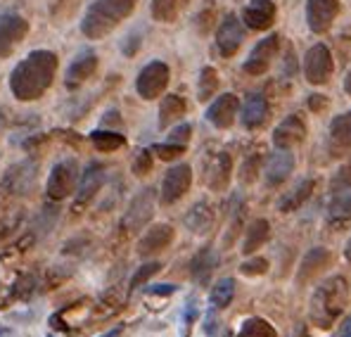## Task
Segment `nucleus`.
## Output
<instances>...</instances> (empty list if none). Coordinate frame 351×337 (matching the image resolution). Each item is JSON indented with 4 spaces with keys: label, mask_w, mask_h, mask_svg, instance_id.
I'll use <instances>...</instances> for the list:
<instances>
[{
    "label": "nucleus",
    "mask_w": 351,
    "mask_h": 337,
    "mask_svg": "<svg viewBox=\"0 0 351 337\" xmlns=\"http://www.w3.org/2000/svg\"><path fill=\"white\" fill-rule=\"evenodd\" d=\"M29 24L19 14H0V57H10L19 43L27 38Z\"/></svg>",
    "instance_id": "9d476101"
},
{
    "label": "nucleus",
    "mask_w": 351,
    "mask_h": 337,
    "mask_svg": "<svg viewBox=\"0 0 351 337\" xmlns=\"http://www.w3.org/2000/svg\"><path fill=\"white\" fill-rule=\"evenodd\" d=\"M169 76H171V71H169L167 62H162V60L149 62V65L143 67L141 74H138V79H136L138 95H141L143 100H154V97H159L164 91H167Z\"/></svg>",
    "instance_id": "20e7f679"
},
{
    "label": "nucleus",
    "mask_w": 351,
    "mask_h": 337,
    "mask_svg": "<svg viewBox=\"0 0 351 337\" xmlns=\"http://www.w3.org/2000/svg\"><path fill=\"white\" fill-rule=\"evenodd\" d=\"M22 219V214L19 216H12V219H5L3 224H0V240H3V237H8L10 233L14 231V226H17V221Z\"/></svg>",
    "instance_id": "79ce46f5"
},
{
    "label": "nucleus",
    "mask_w": 351,
    "mask_h": 337,
    "mask_svg": "<svg viewBox=\"0 0 351 337\" xmlns=\"http://www.w3.org/2000/svg\"><path fill=\"white\" fill-rule=\"evenodd\" d=\"M308 107H311L313 112H321L325 107V95H311V100H308Z\"/></svg>",
    "instance_id": "c03bdc74"
},
{
    "label": "nucleus",
    "mask_w": 351,
    "mask_h": 337,
    "mask_svg": "<svg viewBox=\"0 0 351 337\" xmlns=\"http://www.w3.org/2000/svg\"><path fill=\"white\" fill-rule=\"evenodd\" d=\"M271 235V224L266 219H256L254 224L247 228V235H245V242H242V252L245 254H254L263 242L268 240Z\"/></svg>",
    "instance_id": "c756f323"
},
{
    "label": "nucleus",
    "mask_w": 351,
    "mask_h": 337,
    "mask_svg": "<svg viewBox=\"0 0 351 337\" xmlns=\"http://www.w3.org/2000/svg\"><path fill=\"white\" fill-rule=\"evenodd\" d=\"M344 257H347V262L351 264V237L347 240V247H344Z\"/></svg>",
    "instance_id": "09e8293b"
},
{
    "label": "nucleus",
    "mask_w": 351,
    "mask_h": 337,
    "mask_svg": "<svg viewBox=\"0 0 351 337\" xmlns=\"http://www.w3.org/2000/svg\"><path fill=\"white\" fill-rule=\"evenodd\" d=\"M337 337H351V314L344 318V323H342V328H339V335Z\"/></svg>",
    "instance_id": "a18cd8bd"
},
{
    "label": "nucleus",
    "mask_w": 351,
    "mask_h": 337,
    "mask_svg": "<svg viewBox=\"0 0 351 337\" xmlns=\"http://www.w3.org/2000/svg\"><path fill=\"white\" fill-rule=\"evenodd\" d=\"M335 71L332 53L328 50V45L316 43L313 48H308L306 57H304V76L311 86H325L330 81Z\"/></svg>",
    "instance_id": "39448f33"
},
{
    "label": "nucleus",
    "mask_w": 351,
    "mask_h": 337,
    "mask_svg": "<svg viewBox=\"0 0 351 337\" xmlns=\"http://www.w3.org/2000/svg\"><path fill=\"white\" fill-rule=\"evenodd\" d=\"M256 167H259V157H252L250 162H245V167H242V181H254V174H256Z\"/></svg>",
    "instance_id": "a19ab883"
},
{
    "label": "nucleus",
    "mask_w": 351,
    "mask_h": 337,
    "mask_svg": "<svg viewBox=\"0 0 351 337\" xmlns=\"http://www.w3.org/2000/svg\"><path fill=\"white\" fill-rule=\"evenodd\" d=\"M216 264H219V257H216V252L211 250V247H204L202 252L195 254L193 264H190V276H193L197 283H206L211 273H214Z\"/></svg>",
    "instance_id": "bb28decb"
},
{
    "label": "nucleus",
    "mask_w": 351,
    "mask_h": 337,
    "mask_svg": "<svg viewBox=\"0 0 351 337\" xmlns=\"http://www.w3.org/2000/svg\"><path fill=\"white\" fill-rule=\"evenodd\" d=\"M349 283L344 276H332L316 288L311 297V321L318 328H330L349 307Z\"/></svg>",
    "instance_id": "f03ea898"
},
{
    "label": "nucleus",
    "mask_w": 351,
    "mask_h": 337,
    "mask_svg": "<svg viewBox=\"0 0 351 337\" xmlns=\"http://www.w3.org/2000/svg\"><path fill=\"white\" fill-rule=\"evenodd\" d=\"M278 50H280V36L271 34L266 38H261L259 43L252 48L250 57L245 60V71L250 76H261L271 69L273 60H276Z\"/></svg>",
    "instance_id": "6e6552de"
},
{
    "label": "nucleus",
    "mask_w": 351,
    "mask_h": 337,
    "mask_svg": "<svg viewBox=\"0 0 351 337\" xmlns=\"http://www.w3.org/2000/svg\"><path fill=\"white\" fill-rule=\"evenodd\" d=\"M276 22V3L273 0H250L242 10V24L247 29L266 31Z\"/></svg>",
    "instance_id": "2eb2a0df"
},
{
    "label": "nucleus",
    "mask_w": 351,
    "mask_h": 337,
    "mask_svg": "<svg viewBox=\"0 0 351 337\" xmlns=\"http://www.w3.org/2000/svg\"><path fill=\"white\" fill-rule=\"evenodd\" d=\"M154 197L157 195H154L152 188L141 190V193L133 197L126 214H123V219H121L123 231L136 233V231H143V228L149 224V219H152V214H154Z\"/></svg>",
    "instance_id": "0eeeda50"
},
{
    "label": "nucleus",
    "mask_w": 351,
    "mask_h": 337,
    "mask_svg": "<svg viewBox=\"0 0 351 337\" xmlns=\"http://www.w3.org/2000/svg\"><path fill=\"white\" fill-rule=\"evenodd\" d=\"M97 69V55L93 50H81L74 57V62L66 69V86L69 88H79L81 84H86Z\"/></svg>",
    "instance_id": "aec40b11"
},
{
    "label": "nucleus",
    "mask_w": 351,
    "mask_h": 337,
    "mask_svg": "<svg viewBox=\"0 0 351 337\" xmlns=\"http://www.w3.org/2000/svg\"><path fill=\"white\" fill-rule=\"evenodd\" d=\"M344 91H347V95L351 97V69L347 71V76H344Z\"/></svg>",
    "instance_id": "de8ad7c7"
},
{
    "label": "nucleus",
    "mask_w": 351,
    "mask_h": 337,
    "mask_svg": "<svg viewBox=\"0 0 351 337\" xmlns=\"http://www.w3.org/2000/svg\"><path fill=\"white\" fill-rule=\"evenodd\" d=\"M304 138H306V121L302 119V114H290L278 124L276 133H273V145L280 150H292Z\"/></svg>",
    "instance_id": "dca6fc26"
},
{
    "label": "nucleus",
    "mask_w": 351,
    "mask_h": 337,
    "mask_svg": "<svg viewBox=\"0 0 351 337\" xmlns=\"http://www.w3.org/2000/svg\"><path fill=\"white\" fill-rule=\"evenodd\" d=\"M159 268H162V264H159V262H152V264H145V266H141V268H138L136 276L131 278V288H133V290L141 288V285L145 283L149 276H154V273H157Z\"/></svg>",
    "instance_id": "e433bc0d"
},
{
    "label": "nucleus",
    "mask_w": 351,
    "mask_h": 337,
    "mask_svg": "<svg viewBox=\"0 0 351 337\" xmlns=\"http://www.w3.org/2000/svg\"><path fill=\"white\" fill-rule=\"evenodd\" d=\"M185 110H188V105H185L183 97H180V95H167L162 100V105H159V126L169 128L171 124H176L180 117H183Z\"/></svg>",
    "instance_id": "cd10ccee"
},
{
    "label": "nucleus",
    "mask_w": 351,
    "mask_h": 337,
    "mask_svg": "<svg viewBox=\"0 0 351 337\" xmlns=\"http://www.w3.org/2000/svg\"><path fill=\"white\" fill-rule=\"evenodd\" d=\"M193 185V169L188 164H176L167 171L162 181V193H159V200L162 205H176Z\"/></svg>",
    "instance_id": "1a4fd4ad"
},
{
    "label": "nucleus",
    "mask_w": 351,
    "mask_h": 337,
    "mask_svg": "<svg viewBox=\"0 0 351 337\" xmlns=\"http://www.w3.org/2000/svg\"><path fill=\"white\" fill-rule=\"evenodd\" d=\"M173 285H157V290H149V292H157V294H169V292H173Z\"/></svg>",
    "instance_id": "49530a36"
},
{
    "label": "nucleus",
    "mask_w": 351,
    "mask_h": 337,
    "mask_svg": "<svg viewBox=\"0 0 351 337\" xmlns=\"http://www.w3.org/2000/svg\"><path fill=\"white\" fill-rule=\"evenodd\" d=\"M154 152L162 159H173L178 154L185 152V145H176V143H164V145H154Z\"/></svg>",
    "instance_id": "58836bf2"
},
{
    "label": "nucleus",
    "mask_w": 351,
    "mask_h": 337,
    "mask_svg": "<svg viewBox=\"0 0 351 337\" xmlns=\"http://www.w3.org/2000/svg\"><path fill=\"white\" fill-rule=\"evenodd\" d=\"M173 240V228L167 226V224H159V226H152L145 235L141 237L138 242V252L141 257H149V254H157L162 250H167Z\"/></svg>",
    "instance_id": "4be33fe9"
},
{
    "label": "nucleus",
    "mask_w": 351,
    "mask_h": 337,
    "mask_svg": "<svg viewBox=\"0 0 351 337\" xmlns=\"http://www.w3.org/2000/svg\"><path fill=\"white\" fill-rule=\"evenodd\" d=\"M121 330H123V328H121V325H119L117 330H112V333H107L105 337H119V335H121Z\"/></svg>",
    "instance_id": "8fccbe9b"
},
{
    "label": "nucleus",
    "mask_w": 351,
    "mask_h": 337,
    "mask_svg": "<svg viewBox=\"0 0 351 337\" xmlns=\"http://www.w3.org/2000/svg\"><path fill=\"white\" fill-rule=\"evenodd\" d=\"M335 185H351V164H347L344 169H339L337 178H335Z\"/></svg>",
    "instance_id": "37998d69"
},
{
    "label": "nucleus",
    "mask_w": 351,
    "mask_h": 337,
    "mask_svg": "<svg viewBox=\"0 0 351 337\" xmlns=\"http://www.w3.org/2000/svg\"><path fill=\"white\" fill-rule=\"evenodd\" d=\"M0 337H3V330H0Z\"/></svg>",
    "instance_id": "3c124183"
},
{
    "label": "nucleus",
    "mask_w": 351,
    "mask_h": 337,
    "mask_svg": "<svg viewBox=\"0 0 351 337\" xmlns=\"http://www.w3.org/2000/svg\"><path fill=\"white\" fill-rule=\"evenodd\" d=\"M237 337H278V333L273 330V325L263 318H250L242 330L237 333Z\"/></svg>",
    "instance_id": "f704fd0d"
},
{
    "label": "nucleus",
    "mask_w": 351,
    "mask_h": 337,
    "mask_svg": "<svg viewBox=\"0 0 351 337\" xmlns=\"http://www.w3.org/2000/svg\"><path fill=\"white\" fill-rule=\"evenodd\" d=\"M138 0H95L84 14L81 22V31L86 38L97 40L105 38L110 31H114L119 24L126 17H131V12L136 10Z\"/></svg>",
    "instance_id": "7ed1b4c3"
},
{
    "label": "nucleus",
    "mask_w": 351,
    "mask_h": 337,
    "mask_svg": "<svg viewBox=\"0 0 351 337\" xmlns=\"http://www.w3.org/2000/svg\"><path fill=\"white\" fill-rule=\"evenodd\" d=\"M294 169V154L292 150H280L276 148V152L268 157L266 167H263V176H266V183L271 185H280L285 183L287 178H290Z\"/></svg>",
    "instance_id": "6ab92c4d"
},
{
    "label": "nucleus",
    "mask_w": 351,
    "mask_h": 337,
    "mask_svg": "<svg viewBox=\"0 0 351 337\" xmlns=\"http://www.w3.org/2000/svg\"><path fill=\"white\" fill-rule=\"evenodd\" d=\"M79 169H76L74 159H62L53 167L48 176V197L50 200H64L74 193V188L79 185Z\"/></svg>",
    "instance_id": "423d86ee"
},
{
    "label": "nucleus",
    "mask_w": 351,
    "mask_h": 337,
    "mask_svg": "<svg viewBox=\"0 0 351 337\" xmlns=\"http://www.w3.org/2000/svg\"><path fill=\"white\" fill-rule=\"evenodd\" d=\"M330 150L337 154H347L351 150V110L335 117L330 124Z\"/></svg>",
    "instance_id": "b1692460"
},
{
    "label": "nucleus",
    "mask_w": 351,
    "mask_h": 337,
    "mask_svg": "<svg viewBox=\"0 0 351 337\" xmlns=\"http://www.w3.org/2000/svg\"><path fill=\"white\" fill-rule=\"evenodd\" d=\"M230 174H233V159H230V154L219 152L206 167V185L214 193H223L230 183Z\"/></svg>",
    "instance_id": "412c9836"
},
{
    "label": "nucleus",
    "mask_w": 351,
    "mask_h": 337,
    "mask_svg": "<svg viewBox=\"0 0 351 337\" xmlns=\"http://www.w3.org/2000/svg\"><path fill=\"white\" fill-rule=\"evenodd\" d=\"M242 40H245V24L235 14H228L216 29V48L223 57H233L240 50Z\"/></svg>",
    "instance_id": "ddd939ff"
},
{
    "label": "nucleus",
    "mask_w": 351,
    "mask_h": 337,
    "mask_svg": "<svg viewBox=\"0 0 351 337\" xmlns=\"http://www.w3.org/2000/svg\"><path fill=\"white\" fill-rule=\"evenodd\" d=\"M190 133H193V126L190 124H180V126H176L171 131V136H169V143H176V145H185L190 141Z\"/></svg>",
    "instance_id": "ea45409f"
},
{
    "label": "nucleus",
    "mask_w": 351,
    "mask_h": 337,
    "mask_svg": "<svg viewBox=\"0 0 351 337\" xmlns=\"http://www.w3.org/2000/svg\"><path fill=\"white\" fill-rule=\"evenodd\" d=\"M93 138V145H95L100 152H114V150H119L123 145V136L117 131H93L90 133Z\"/></svg>",
    "instance_id": "473e14b6"
},
{
    "label": "nucleus",
    "mask_w": 351,
    "mask_h": 337,
    "mask_svg": "<svg viewBox=\"0 0 351 337\" xmlns=\"http://www.w3.org/2000/svg\"><path fill=\"white\" fill-rule=\"evenodd\" d=\"M237 110H240V100H237V95H233V93H223V95H219L209 105V110H206V119H209L211 126L228 128V126H233Z\"/></svg>",
    "instance_id": "f3484780"
},
{
    "label": "nucleus",
    "mask_w": 351,
    "mask_h": 337,
    "mask_svg": "<svg viewBox=\"0 0 351 337\" xmlns=\"http://www.w3.org/2000/svg\"><path fill=\"white\" fill-rule=\"evenodd\" d=\"M211 224H214V211H211L209 202H204V200L195 202L193 209L185 214V226H188L193 233H197V235L209 233Z\"/></svg>",
    "instance_id": "393cba45"
},
{
    "label": "nucleus",
    "mask_w": 351,
    "mask_h": 337,
    "mask_svg": "<svg viewBox=\"0 0 351 337\" xmlns=\"http://www.w3.org/2000/svg\"><path fill=\"white\" fill-rule=\"evenodd\" d=\"M268 112H271V107H268V100L261 95V93H254V95L247 97V102L242 105V126L250 128V131H254V128H261L263 124H266L268 119Z\"/></svg>",
    "instance_id": "5701e85b"
},
{
    "label": "nucleus",
    "mask_w": 351,
    "mask_h": 337,
    "mask_svg": "<svg viewBox=\"0 0 351 337\" xmlns=\"http://www.w3.org/2000/svg\"><path fill=\"white\" fill-rule=\"evenodd\" d=\"M235 297V281L233 278H221L219 283L211 288V294H209V302L214 309H226Z\"/></svg>",
    "instance_id": "7c9ffc66"
},
{
    "label": "nucleus",
    "mask_w": 351,
    "mask_h": 337,
    "mask_svg": "<svg viewBox=\"0 0 351 337\" xmlns=\"http://www.w3.org/2000/svg\"><path fill=\"white\" fill-rule=\"evenodd\" d=\"M330 262V254L328 250H323V247H316V250H311L306 254V259L302 262V271H299V281H306L311 273H318L325 264Z\"/></svg>",
    "instance_id": "2f4dec72"
},
{
    "label": "nucleus",
    "mask_w": 351,
    "mask_h": 337,
    "mask_svg": "<svg viewBox=\"0 0 351 337\" xmlns=\"http://www.w3.org/2000/svg\"><path fill=\"white\" fill-rule=\"evenodd\" d=\"M266 268H268V262L263 257H256V259H252V262H245L240 266V271L245 273V276H261V273H266Z\"/></svg>",
    "instance_id": "4c0bfd02"
},
{
    "label": "nucleus",
    "mask_w": 351,
    "mask_h": 337,
    "mask_svg": "<svg viewBox=\"0 0 351 337\" xmlns=\"http://www.w3.org/2000/svg\"><path fill=\"white\" fill-rule=\"evenodd\" d=\"M58 55L50 50H34L19 62L10 74V91L17 100L31 102L38 100L53 86L58 74Z\"/></svg>",
    "instance_id": "f257e3e1"
},
{
    "label": "nucleus",
    "mask_w": 351,
    "mask_h": 337,
    "mask_svg": "<svg viewBox=\"0 0 351 337\" xmlns=\"http://www.w3.org/2000/svg\"><path fill=\"white\" fill-rule=\"evenodd\" d=\"M216 91H219V74H216L214 67H204L202 74H199L197 97L199 100H209V97H214Z\"/></svg>",
    "instance_id": "72a5a7b5"
},
{
    "label": "nucleus",
    "mask_w": 351,
    "mask_h": 337,
    "mask_svg": "<svg viewBox=\"0 0 351 337\" xmlns=\"http://www.w3.org/2000/svg\"><path fill=\"white\" fill-rule=\"evenodd\" d=\"M36 171H38V162L34 159H24V162L14 164L5 171L3 176V190L10 195H24L27 190L34 185V178H36Z\"/></svg>",
    "instance_id": "f8f14e48"
},
{
    "label": "nucleus",
    "mask_w": 351,
    "mask_h": 337,
    "mask_svg": "<svg viewBox=\"0 0 351 337\" xmlns=\"http://www.w3.org/2000/svg\"><path fill=\"white\" fill-rule=\"evenodd\" d=\"M313 190H316V181L313 178H304L302 183L297 185V188L292 190V193H287L285 197H282L280 200V211H294V209H299V207L304 205V202L308 200V197H311V193Z\"/></svg>",
    "instance_id": "c85d7f7f"
},
{
    "label": "nucleus",
    "mask_w": 351,
    "mask_h": 337,
    "mask_svg": "<svg viewBox=\"0 0 351 337\" xmlns=\"http://www.w3.org/2000/svg\"><path fill=\"white\" fill-rule=\"evenodd\" d=\"M339 14V0H306V24L313 34H325Z\"/></svg>",
    "instance_id": "9b49d317"
},
{
    "label": "nucleus",
    "mask_w": 351,
    "mask_h": 337,
    "mask_svg": "<svg viewBox=\"0 0 351 337\" xmlns=\"http://www.w3.org/2000/svg\"><path fill=\"white\" fill-rule=\"evenodd\" d=\"M325 219L332 228H344L351 221V185H335L328 200Z\"/></svg>",
    "instance_id": "4468645a"
},
{
    "label": "nucleus",
    "mask_w": 351,
    "mask_h": 337,
    "mask_svg": "<svg viewBox=\"0 0 351 337\" xmlns=\"http://www.w3.org/2000/svg\"><path fill=\"white\" fill-rule=\"evenodd\" d=\"M190 0H152L149 5V12H152L154 22H162V24H171L176 19L180 17L185 8H188Z\"/></svg>",
    "instance_id": "a878e982"
},
{
    "label": "nucleus",
    "mask_w": 351,
    "mask_h": 337,
    "mask_svg": "<svg viewBox=\"0 0 351 337\" xmlns=\"http://www.w3.org/2000/svg\"><path fill=\"white\" fill-rule=\"evenodd\" d=\"M152 171V150H141L133 157V174L136 176H147Z\"/></svg>",
    "instance_id": "c9c22d12"
},
{
    "label": "nucleus",
    "mask_w": 351,
    "mask_h": 337,
    "mask_svg": "<svg viewBox=\"0 0 351 337\" xmlns=\"http://www.w3.org/2000/svg\"><path fill=\"white\" fill-rule=\"evenodd\" d=\"M105 183V167L97 162H90L86 167L84 174L79 176V188H76V202H74V209L76 207H84L88 202L95 197L97 190L102 188Z\"/></svg>",
    "instance_id": "a211bd4d"
}]
</instances>
